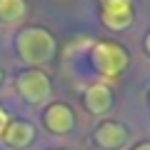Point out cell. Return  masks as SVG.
Here are the masks:
<instances>
[{
    "label": "cell",
    "instance_id": "cell-2",
    "mask_svg": "<svg viewBox=\"0 0 150 150\" xmlns=\"http://www.w3.org/2000/svg\"><path fill=\"white\" fill-rule=\"evenodd\" d=\"M93 65H95V70L100 75L115 78V75H120L128 68V53H125L123 45H118V43L100 40V43L93 45Z\"/></svg>",
    "mask_w": 150,
    "mask_h": 150
},
{
    "label": "cell",
    "instance_id": "cell-7",
    "mask_svg": "<svg viewBox=\"0 0 150 150\" xmlns=\"http://www.w3.org/2000/svg\"><path fill=\"white\" fill-rule=\"evenodd\" d=\"M33 140H35V128L28 120H13V123H8L5 133H3V143L15 150L28 148Z\"/></svg>",
    "mask_w": 150,
    "mask_h": 150
},
{
    "label": "cell",
    "instance_id": "cell-4",
    "mask_svg": "<svg viewBox=\"0 0 150 150\" xmlns=\"http://www.w3.org/2000/svg\"><path fill=\"white\" fill-rule=\"evenodd\" d=\"M100 18L110 30H125L133 23V0H100Z\"/></svg>",
    "mask_w": 150,
    "mask_h": 150
},
{
    "label": "cell",
    "instance_id": "cell-10",
    "mask_svg": "<svg viewBox=\"0 0 150 150\" xmlns=\"http://www.w3.org/2000/svg\"><path fill=\"white\" fill-rule=\"evenodd\" d=\"M8 123H10V120H8V112L3 110V108H0V138H3V133H5Z\"/></svg>",
    "mask_w": 150,
    "mask_h": 150
},
{
    "label": "cell",
    "instance_id": "cell-12",
    "mask_svg": "<svg viewBox=\"0 0 150 150\" xmlns=\"http://www.w3.org/2000/svg\"><path fill=\"white\" fill-rule=\"evenodd\" d=\"M145 50L150 53V33H148V38H145Z\"/></svg>",
    "mask_w": 150,
    "mask_h": 150
},
{
    "label": "cell",
    "instance_id": "cell-8",
    "mask_svg": "<svg viewBox=\"0 0 150 150\" xmlns=\"http://www.w3.org/2000/svg\"><path fill=\"white\" fill-rule=\"evenodd\" d=\"M112 105V93L105 83H95L85 90V108L93 112V115H103L108 112Z\"/></svg>",
    "mask_w": 150,
    "mask_h": 150
},
{
    "label": "cell",
    "instance_id": "cell-9",
    "mask_svg": "<svg viewBox=\"0 0 150 150\" xmlns=\"http://www.w3.org/2000/svg\"><path fill=\"white\" fill-rule=\"evenodd\" d=\"M25 15V3L23 0H0V20L15 23Z\"/></svg>",
    "mask_w": 150,
    "mask_h": 150
},
{
    "label": "cell",
    "instance_id": "cell-5",
    "mask_svg": "<svg viewBox=\"0 0 150 150\" xmlns=\"http://www.w3.org/2000/svg\"><path fill=\"white\" fill-rule=\"evenodd\" d=\"M128 138H130L128 128H125L123 123H118V120H105V123H100L95 128V133H93L95 145L103 148V150H118V148H123V145L128 143Z\"/></svg>",
    "mask_w": 150,
    "mask_h": 150
},
{
    "label": "cell",
    "instance_id": "cell-1",
    "mask_svg": "<svg viewBox=\"0 0 150 150\" xmlns=\"http://www.w3.org/2000/svg\"><path fill=\"white\" fill-rule=\"evenodd\" d=\"M15 48H18V55L28 65L38 68V65H45L55 55V40L43 28H28V30L18 33Z\"/></svg>",
    "mask_w": 150,
    "mask_h": 150
},
{
    "label": "cell",
    "instance_id": "cell-6",
    "mask_svg": "<svg viewBox=\"0 0 150 150\" xmlns=\"http://www.w3.org/2000/svg\"><path fill=\"white\" fill-rule=\"evenodd\" d=\"M43 123H45V128H48L50 133L68 135L70 130L75 128V115H73V110H70L65 103H53V105L45 110Z\"/></svg>",
    "mask_w": 150,
    "mask_h": 150
},
{
    "label": "cell",
    "instance_id": "cell-11",
    "mask_svg": "<svg viewBox=\"0 0 150 150\" xmlns=\"http://www.w3.org/2000/svg\"><path fill=\"white\" fill-rule=\"evenodd\" d=\"M133 150H150V143H140V145H135Z\"/></svg>",
    "mask_w": 150,
    "mask_h": 150
},
{
    "label": "cell",
    "instance_id": "cell-13",
    "mask_svg": "<svg viewBox=\"0 0 150 150\" xmlns=\"http://www.w3.org/2000/svg\"><path fill=\"white\" fill-rule=\"evenodd\" d=\"M0 85H3V65H0Z\"/></svg>",
    "mask_w": 150,
    "mask_h": 150
},
{
    "label": "cell",
    "instance_id": "cell-3",
    "mask_svg": "<svg viewBox=\"0 0 150 150\" xmlns=\"http://www.w3.org/2000/svg\"><path fill=\"white\" fill-rule=\"evenodd\" d=\"M18 90H20V95L28 103L38 105V103H45L50 98V80L43 70L30 68V70L18 75Z\"/></svg>",
    "mask_w": 150,
    "mask_h": 150
}]
</instances>
